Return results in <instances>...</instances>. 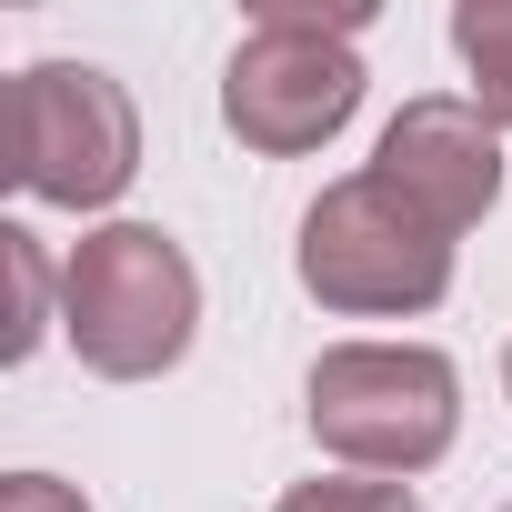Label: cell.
<instances>
[{
	"mask_svg": "<svg viewBox=\"0 0 512 512\" xmlns=\"http://www.w3.org/2000/svg\"><path fill=\"white\" fill-rule=\"evenodd\" d=\"M61 332L101 382H161L201 332V272L161 221H101L61 262Z\"/></svg>",
	"mask_w": 512,
	"mask_h": 512,
	"instance_id": "6da1fadb",
	"label": "cell"
},
{
	"mask_svg": "<svg viewBox=\"0 0 512 512\" xmlns=\"http://www.w3.org/2000/svg\"><path fill=\"white\" fill-rule=\"evenodd\" d=\"M362 21L372 11H312V0H262L221 71V121L241 151L302 161L362 111Z\"/></svg>",
	"mask_w": 512,
	"mask_h": 512,
	"instance_id": "7a4b0ae2",
	"label": "cell"
},
{
	"mask_svg": "<svg viewBox=\"0 0 512 512\" xmlns=\"http://www.w3.org/2000/svg\"><path fill=\"white\" fill-rule=\"evenodd\" d=\"M302 402H312V442L342 472H382V482L432 472L462 432V372L432 342H332Z\"/></svg>",
	"mask_w": 512,
	"mask_h": 512,
	"instance_id": "3957f363",
	"label": "cell"
},
{
	"mask_svg": "<svg viewBox=\"0 0 512 512\" xmlns=\"http://www.w3.org/2000/svg\"><path fill=\"white\" fill-rule=\"evenodd\" d=\"M292 272L322 312H352V322H402V312H432L452 292V241L382 181V171H352L332 181L312 211H302V251Z\"/></svg>",
	"mask_w": 512,
	"mask_h": 512,
	"instance_id": "277c9868",
	"label": "cell"
},
{
	"mask_svg": "<svg viewBox=\"0 0 512 512\" xmlns=\"http://www.w3.org/2000/svg\"><path fill=\"white\" fill-rule=\"evenodd\" d=\"M141 171V111L101 61H31L11 71V181L61 211L121 201Z\"/></svg>",
	"mask_w": 512,
	"mask_h": 512,
	"instance_id": "5b68a950",
	"label": "cell"
},
{
	"mask_svg": "<svg viewBox=\"0 0 512 512\" xmlns=\"http://www.w3.org/2000/svg\"><path fill=\"white\" fill-rule=\"evenodd\" d=\"M372 171H382V181H392L442 241H462V231L502 201V131L482 121L472 91H422V101L392 111Z\"/></svg>",
	"mask_w": 512,
	"mask_h": 512,
	"instance_id": "8992f818",
	"label": "cell"
},
{
	"mask_svg": "<svg viewBox=\"0 0 512 512\" xmlns=\"http://www.w3.org/2000/svg\"><path fill=\"white\" fill-rule=\"evenodd\" d=\"M452 51H462V71H472L482 121L512 141V0H462V11H452Z\"/></svg>",
	"mask_w": 512,
	"mask_h": 512,
	"instance_id": "52a82bcc",
	"label": "cell"
},
{
	"mask_svg": "<svg viewBox=\"0 0 512 512\" xmlns=\"http://www.w3.org/2000/svg\"><path fill=\"white\" fill-rule=\"evenodd\" d=\"M0 262H11V362H31L41 352V332H51V292H61V272H51V251H41V231H21V221H0Z\"/></svg>",
	"mask_w": 512,
	"mask_h": 512,
	"instance_id": "ba28073f",
	"label": "cell"
},
{
	"mask_svg": "<svg viewBox=\"0 0 512 512\" xmlns=\"http://www.w3.org/2000/svg\"><path fill=\"white\" fill-rule=\"evenodd\" d=\"M272 512H422V492L382 472H332V482H292Z\"/></svg>",
	"mask_w": 512,
	"mask_h": 512,
	"instance_id": "9c48e42d",
	"label": "cell"
},
{
	"mask_svg": "<svg viewBox=\"0 0 512 512\" xmlns=\"http://www.w3.org/2000/svg\"><path fill=\"white\" fill-rule=\"evenodd\" d=\"M0 512H91L71 482H51V472H11L0 482Z\"/></svg>",
	"mask_w": 512,
	"mask_h": 512,
	"instance_id": "30bf717a",
	"label": "cell"
},
{
	"mask_svg": "<svg viewBox=\"0 0 512 512\" xmlns=\"http://www.w3.org/2000/svg\"><path fill=\"white\" fill-rule=\"evenodd\" d=\"M502 392H512V352H502Z\"/></svg>",
	"mask_w": 512,
	"mask_h": 512,
	"instance_id": "8fae6325",
	"label": "cell"
},
{
	"mask_svg": "<svg viewBox=\"0 0 512 512\" xmlns=\"http://www.w3.org/2000/svg\"><path fill=\"white\" fill-rule=\"evenodd\" d=\"M502 512H512V502H502Z\"/></svg>",
	"mask_w": 512,
	"mask_h": 512,
	"instance_id": "7c38bea8",
	"label": "cell"
}]
</instances>
